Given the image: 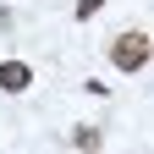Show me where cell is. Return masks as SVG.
I'll list each match as a JSON object with an SVG mask.
<instances>
[{"instance_id":"obj_3","label":"cell","mask_w":154,"mask_h":154,"mask_svg":"<svg viewBox=\"0 0 154 154\" xmlns=\"http://www.w3.org/2000/svg\"><path fill=\"white\" fill-rule=\"evenodd\" d=\"M72 149H99V132H94V127H77L72 132Z\"/></svg>"},{"instance_id":"obj_2","label":"cell","mask_w":154,"mask_h":154,"mask_svg":"<svg viewBox=\"0 0 154 154\" xmlns=\"http://www.w3.org/2000/svg\"><path fill=\"white\" fill-rule=\"evenodd\" d=\"M28 88H33L28 61H0V94H28Z\"/></svg>"},{"instance_id":"obj_1","label":"cell","mask_w":154,"mask_h":154,"mask_svg":"<svg viewBox=\"0 0 154 154\" xmlns=\"http://www.w3.org/2000/svg\"><path fill=\"white\" fill-rule=\"evenodd\" d=\"M110 66L116 72H143L149 66V33H138V28H127V33H116L110 38Z\"/></svg>"},{"instance_id":"obj_4","label":"cell","mask_w":154,"mask_h":154,"mask_svg":"<svg viewBox=\"0 0 154 154\" xmlns=\"http://www.w3.org/2000/svg\"><path fill=\"white\" fill-rule=\"evenodd\" d=\"M99 6H105V0H77V17H83V22H88V17L99 11Z\"/></svg>"}]
</instances>
